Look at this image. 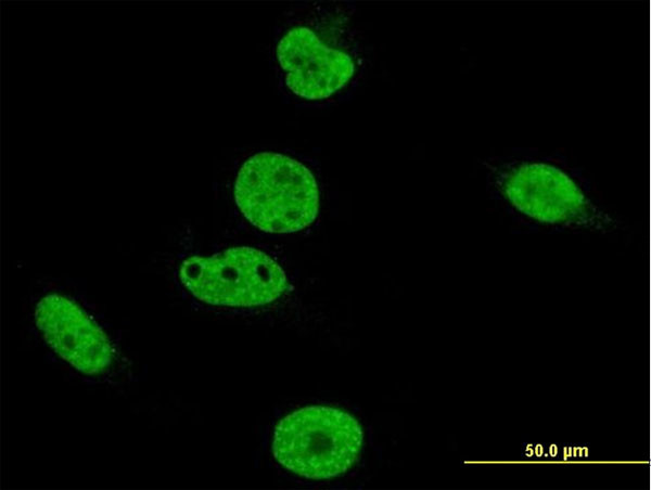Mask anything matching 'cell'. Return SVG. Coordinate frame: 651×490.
<instances>
[{"mask_svg":"<svg viewBox=\"0 0 651 490\" xmlns=\"http://www.w3.org/2000/svg\"><path fill=\"white\" fill-rule=\"evenodd\" d=\"M234 199L244 217L269 233H292L309 227L319 211V191L311 171L298 160L260 152L241 167Z\"/></svg>","mask_w":651,"mask_h":490,"instance_id":"obj_1","label":"cell"},{"mask_svg":"<svg viewBox=\"0 0 651 490\" xmlns=\"http://www.w3.org/2000/svg\"><path fill=\"white\" fill-rule=\"evenodd\" d=\"M35 318L47 343L79 372L97 374L111 364L113 350L106 335L68 298L58 294L43 297Z\"/></svg>","mask_w":651,"mask_h":490,"instance_id":"obj_6","label":"cell"},{"mask_svg":"<svg viewBox=\"0 0 651 490\" xmlns=\"http://www.w3.org/2000/svg\"><path fill=\"white\" fill-rule=\"evenodd\" d=\"M277 59L288 88L307 100L330 96L352 78V57L330 48L307 27L290 29L277 46Z\"/></svg>","mask_w":651,"mask_h":490,"instance_id":"obj_5","label":"cell"},{"mask_svg":"<svg viewBox=\"0 0 651 490\" xmlns=\"http://www.w3.org/2000/svg\"><path fill=\"white\" fill-rule=\"evenodd\" d=\"M180 279L199 300L227 307L264 306L288 287L282 268L264 252L246 246L190 257L181 265Z\"/></svg>","mask_w":651,"mask_h":490,"instance_id":"obj_3","label":"cell"},{"mask_svg":"<svg viewBox=\"0 0 651 490\" xmlns=\"http://www.w3.org/2000/svg\"><path fill=\"white\" fill-rule=\"evenodd\" d=\"M519 169L509 178L500 175L502 195L510 205L531 220L557 228L603 229L612 219L599 215L576 181L556 166L515 163Z\"/></svg>","mask_w":651,"mask_h":490,"instance_id":"obj_4","label":"cell"},{"mask_svg":"<svg viewBox=\"0 0 651 490\" xmlns=\"http://www.w3.org/2000/svg\"><path fill=\"white\" fill-rule=\"evenodd\" d=\"M363 431L349 413L326 405L298 409L278 422L272 454L285 469L322 480L346 473L358 460Z\"/></svg>","mask_w":651,"mask_h":490,"instance_id":"obj_2","label":"cell"}]
</instances>
